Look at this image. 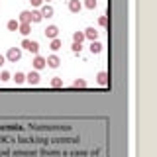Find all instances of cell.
Segmentation results:
<instances>
[{
	"label": "cell",
	"instance_id": "15",
	"mask_svg": "<svg viewBox=\"0 0 157 157\" xmlns=\"http://www.w3.org/2000/svg\"><path fill=\"white\" fill-rule=\"evenodd\" d=\"M90 51L92 53H100L102 51V43L100 41H90Z\"/></svg>",
	"mask_w": 157,
	"mask_h": 157
},
{
	"label": "cell",
	"instance_id": "13",
	"mask_svg": "<svg viewBox=\"0 0 157 157\" xmlns=\"http://www.w3.org/2000/svg\"><path fill=\"white\" fill-rule=\"evenodd\" d=\"M18 32L22 33V36H28L29 32H32V24H20V28H18Z\"/></svg>",
	"mask_w": 157,
	"mask_h": 157
},
{
	"label": "cell",
	"instance_id": "23",
	"mask_svg": "<svg viewBox=\"0 0 157 157\" xmlns=\"http://www.w3.org/2000/svg\"><path fill=\"white\" fill-rule=\"evenodd\" d=\"M8 78H10V73L8 71H2V73H0V81H8Z\"/></svg>",
	"mask_w": 157,
	"mask_h": 157
},
{
	"label": "cell",
	"instance_id": "14",
	"mask_svg": "<svg viewBox=\"0 0 157 157\" xmlns=\"http://www.w3.org/2000/svg\"><path fill=\"white\" fill-rule=\"evenodd\" d=\"M6 28L10 29V32H18V28H20V22H18V20H10V22L6 24Z\"/></svg>",
	"mask_w": 157,
	"mask_h": 157
},
{
	"label": "cell",
	"instance_id": "18",
	"mask_svg": "<svg viewBox=\"0 0 157 157\" xmlns=\"http://www.w3.org/2000/svg\"><path fill=\"white\" fill-rule=\"evenodd\" d=\"M14 81H16V85H22V82H26V75H24V73H16V75H14Z\"/></svg>",
	"mask_w": 157,
	"mask_h": 157
},
{
	"label": "cell",
	"instance_id": "21",
	"mask_svg": "<svg viewBox=\"0 0 157 157\" xmlns=\"http://www.w3.org/2000/svg\"><path fill=\"white\" fill-rule=\"evenodd\" d=\"M85 6H86L88 10H94V8H96V0H85Z\"/></svg>",
	"mask_w": 157,
	"mask_h": 157
},
{
	"label": "cell",
	"instance_id": "10",
	"mask_svg": "<svg viewBox=\"0 0 157 157\" xmlns=\"http://www.w3.org/2000/svg\"><path fill=\"white\" fill-rule=\"evenodd\" d=\"M81 8H82V4H81V0H71L69 2V10H71L73 14H77V12H81Z\"/></svg>",
	"mask_w": 157,
	"mask_h": 157
},
{
	"label": "cell",
	"instance_id": "7",
	"mask_svg": "<svg viewBox=\"0 0 157 157\" xmlns=\"http://www.w3.org/2000/svg\"><path fill=\"white\" fill-rule=\"evenodd\" d=\"M33 69L36 71H39V69H43V67H47V63H45V57H41V55H36V59H33Z\"/></svg>",
	"mask_w": 157,
	"mask_h": 157
},
{
	"label": "cell",
	"instance_id": "4",
	"mask_svg": "<svg viewBox=\"0 0 157 157\" xmlns=\"http://www.w3.org/2000/svg\"><path fill=\"white\" fill-rule=\"evenodd\" d=\"M26 82H28V85H32V86H36L37 82H39V75H37V71L28 73V75H26Z\"/></svg>",
	"mask_w": 157,
	"mask_h": 157
},
{
	"label": "cell",
	"instance_id": "9",
	"mask_svg": "<svg viewBox=\"0 0 157 157\" xmlns=\"http://www.w3.org/2000/svg\"><path fill=\"white\" fill-rule=\"evenodd\" d=\"M39 14H41V18H51V16H53V6H49V4H45V6H41V10H39Z\"/></svg>",
	"mask_w": 157,
	"mask_h": 157
},
{
	"label": "cell",
	"instance_id": "17",
	"mask_svg": "<svg viewBox=\"0 0 157 157\" xmlns=\"http://www.w3.org/2000/svg\"><path fill=\"white\" fill-rule=\"evenodd\" d=\"M73 86H75V88H85L86 81H85V78H75V81H73Z\"/></svg>",
	"mask_w": 157,
	"mask_h": 157
},
{
	"label": "cell",
	"instance_id": "12",
	"mask_svg": "<svg viewBox=\"0 0 157 157\" xmlns=\"http://www.w3.org/2000/svg\"><path fill=\"white\" fill-rule=\"evenodd\" d=\"M41 14H39V10H32V16H29V24H37L41 22Z\"/></svg>",
	"mask_w": 157,
	"mask_h": 157
},
{
	"label": "cell",
	"instance_id": "2",
	"mask_svg": "<svg viewBox=\"0 0 157 157\" xmlns=\"http://www.w3.org/2000/svg\"><path fill=\"white\" fill-rule=\"evenodd\" d=\"M22 47H24V49H28V51H32L33 55H37V51H39V43H37V41H33V39H28V37L22 41Z\"/></svg>",
	"mask_w": 157,
	"mask_h": 157
},
{
	"label": "cell",
	"instance_id": "5",
	"mask_svg": "<svg viewBox=\"0 0 157 157\" xmlns=\"http://www.w3.org/2000/svg\"><path fill=\"white\" fill-rule=\"evenodd\" d=\"M82 33H85V39H90V41H96L98 39V29H94V28H86Z\"/></svg>",
	"mask_w": 157,
	"mask_h": 157
},
{
	"label": "cell",
	"instance_id": "22",
	"mask_svg": "<svg viewBox=\"0 0 157 157\" xmlns=\"http://www.w3.org/2000/svg\"><path fill=\"white\" fill-rule=\"evenodd\" d=\"M71 49H73L75 53H81V51H82V45H81V43H73V47H71Z\"/></svg>",
	"mask_w": 157,
	"mask_h": 157
},
{
	"label": "cell",
	"instance_id": "3",
	"mask_svg": "<svg viewBox=\"0 0 157 157\" xmlns=\"http://www.w3.org/2000/svg\"><path fill=\"white\" fill-rule=\"evenodd\" d=\"M45 63H47V67H51V69H57L59 65H61V59H59L55 53L53 55H49L47 59H45Z\"/></svg>",
	"mask_w": 157,
	"mask_h": 157
},
{
	"label": "cell",
	"instance_id": "6",
	"mask_svg": "<svg viewBox=\"0 0 157 157\" xmlns=\"http://www.w3.org/2000/svg\"><path fill=\"white\" fill-rule=\"evenodd\" d=\"M43 33H45L47 39H55V37L59 36V28H57V26H47V29H45Z\"/></svg>",
	"mask_w": 157,
	"mask_h": 157
},
{
	"label": "cell",
	"instance_id": "20",
	"mask_svg": "<svg viewBox=\"0 0 157 157\" xmlns=\"http://www.w3.org/2000/svg\"><path fill=\"white\" fill-rule=\"evenodd\" d=\"M51 86H53V88H61V86H63V81H61L59 77H55V78L51 81Z\"/></svg>",
	"mask_w": 157,
	"mask_h": 157
},
{
	"label": "cell",
	"instance_id": "11",
	"mask_svg": "<svg viewBox=\"0 0 157 157\" xmlns=\"http://www.w3.org/2000/svg\"><path fill=\"white\" fill-rule=\"evenodd\" d=\"M29 16H32V10H24L22 14H20V24H29Z\"/></svg>",
	"mask_w": 157,
	"mask_h": 157
},
{
	"label": "cell",
	"instance_id": "8",
	"mask_svg": "<svg viewBox=\"0 0 157 157\" xmlns=\"http://www.w3.org/2000/svg\"><path fill=\"white\" fill-rule=\"evenodd\" d=\"M96 82H98L100 86H106V85H108V73H106V71H100V73L96 75Z\"/></svg>",
	"mask_w": 157,
	"mask_h": 157
},
{
	"label": "cell",
	"instance_id": "19",
	"mask_svg": "<svg viewBox=\"0 0 157 157\" xmlns=\"http://www.w3.org/2000/svg\"><path fill=\"white\" fill-rule=\"evenodd\" d=\"M51 49L53 51H59V49H61V39H51Z\"/></svg>",
	"mask_w": 157,
	"mask_h": 157
},
{
	"label": "cell",
	"instance_id": "16",
	"mask_svg": "<svg viewBox=\"0 0 157 157\" xmlns=\"http://www.w3.org/2000/svg\"><path fill=\"white\" fill-rule=\"evenodd\" d=\"M73 41H75V43H82V41H85V33H82V32H75V33H73Z\"/></svg>",
	"mask_w": 157,
	"mask_h": 157
},
{
	"label": "cell",
	"instance_id": "25",
	"mask_svg": "<svg viewBox=\"0 0 157 157\" xmlns=\"http://www.w3.org/2000/svg\"><path fill=\"white\" fill-rule=\"evenodd\" d=\"M29 2H32V6H41L43 0H29Z\"/></svg>",
	"mask_w": 157,
	"mask_h": 157
},
{
	"label": "cell",
	"instance_id": "1",
	"mask_svg": "<svg viewBox=\"0 0 157 157\" xmlns=\"http://www.w3.org/2000/svg\"><path fill=\"white\" fill-rule=\"evenodd\" d=\"M20 57H22V49H20V47H10V49H8L6 59H8L10 63H16V61H20Z\"/></svg>",
	"mask_w": 157,
	"mask_h": 157
},
{
	"label": "cell",
	"instance_id": "27",
	"mask_svg": "<svg viewBox=\"0 0 157 157\" xmlns=\"http://www.w3.org/2000/svg\"><path fill=\"white\" fill-rule=\"evenodd\" d=\"M45 2H49V0H45Z\"/></svg>",
	"mask_w": 157,
	"mask_h": 157
},
{
	"label": "cell",
	"instance_id": "26",
	"mask_svg": "<svg viewBox=\"0 0 157 157\" xmlns=\"http://www.w3.org/2000/svg\"><path fill=\"white\" fill-rule=\"evenodd\" d=\"M4 59H6V57H4V55H0V65H4Z\"/></svg>",
	"mask_w": 157,
	"mask_h": 157
},
{
	"label": "cell",
	"instance_id": "24",
	"mask_svg": "<svg viewBox=\"0 0 157 157\" xmlns=\"http://www.w3.org/2000/svg\"><path fill=\"white\" fill-rule=\"evenodd\" d=\"M98 24H100V26H106V16H100V18H98Z\"/></svg>",
	"mask_w": 157,
	"mask_h": 157
}]
</instances>
